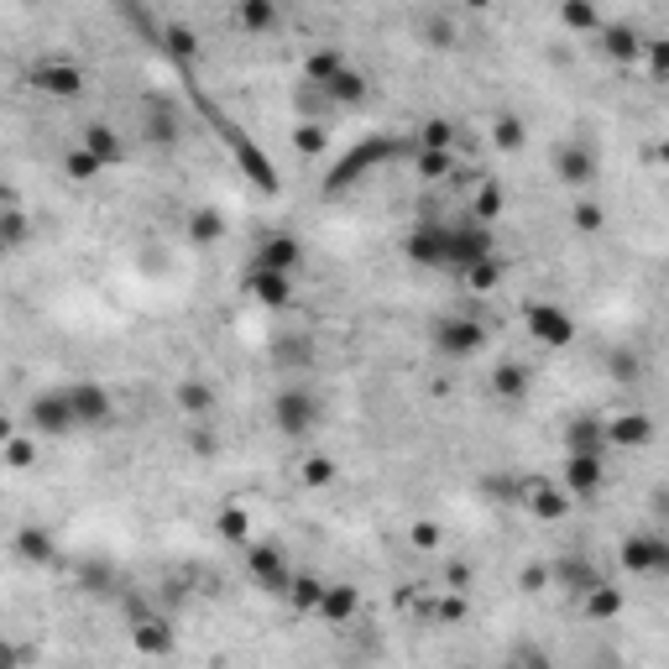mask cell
Wrapping results in <instances>:
<instances>
[{"instance_id":"6da1fadb","label":"cell","mask_w":669,"mask_h":669,"mask_svg":"<svg viewBox=\"0 0 669 669\" xmlns=\"http://www.w3.org/2000/svg\"><path fill=\"white\" fill-rule=\"evenodd\" d=\"M325 424V403H319V392L309 382H283L272 392V429L288 434V440H304Z\"/></svg>"},{"instance_id":"7a4b0ae2","label":"cell","mask_w":669,"mask_h":669,"mask_svg":"<svg viewBox=\"0 0 669 669\" xmlns=\"http://www.w3.org/2000/svg\"><path fill=\"white\" fill-rule=\"evenodd\" d=\"M487 257H497V236L487 220H460L445 230V272H466Z\"/></svg>"},{"instance_id":"3957f363","label":"cell","mask_w":669,"mask_h":669,"mask_svg":"<svg viewBox=\"0 0 669 669\" xmlns=\"http://www.w3.org/2000/svg\"><path fill=\"white\" fill-rule=\"evenodd\" d=\"M429 340H434L440 356H476L481 345H487V325L471 319V314H440L429 325Z\"/></svg>"},{"instance_id":"277c9868","label":"cell","mask_w":669,"mask_h":669,"mask_svg":"<svg viewBox=\"0 0 669 669\" xmlns=\"http://www.w3.org/2000/svg\"><path fill=\"white\" fill-rule=\"evenodd\" d=\"M68 408H74L79 429H110L115 424V398H110V387L95 382V377L68 382Z\"/></svg>"},{"instance_id":"5b68a950","label":"cell","mask_w":669,"mask_h":669,"mask_svg":"<svg viewBox=\"0 0 669 669\" xmlns=\"http://www.w3.org/2000/svg\"><path fill=\"white\" fill-rule=\"evenodd\" d=\"M27 424L37 434H48V440H63V434H74V408H68V387H42L37 398L27 403Z\"/></svg>"},{"instance_id":"8992f818","label":"cell","mask_w":669,"mask_h":669,"mask_svg":"<svg viewBox=\"0 0 669 669\" xmlns=\"http://www.w3.org/2000/svg\"><path fill=\"white\" fill-rule=\"evenodd\" d=\"M84 84H89V74L74 58H42L32 68V89H42V95H53V100H79Z\"/></svg>"},{"instance_id":"52a82bcc","label":"cell","mask_w":669,"mask_h":669,"mask_svg":"<svg viewBox=\"0 0 669 669\" xmlns=\"http://www.w3.org/2000/svg\"><path fill=\"white\" fill-rule=\"evenodd\" d=\"M246 575H251L262 591H288L293 565H288V555H283L278 544H251V539H246Z\"/></svg>"},{"instance_id":"ba28073f","label":"cell","mask_w":669,"mask_h":669,"mask_svg":"<svg viewBox=\"0 0 669 669\" xmlns=\"http://www.w3.org/2000/svg\"><path fill=\"white\" fill-rule=\"evenodd\" d=\"M246 293L257 298L262 309H288V304H293V272H278V267L251 262V267H246Z\"/></svg>"},{"instance_id":"9c48e42d","label":"cell","mask_w":669,"mask_h":669,"mask_svg":"<svg viewBox=\"0 0 669 669\" xmlns=\"http://www.w3.org/2000/svg\"><path fill=\"white\" fill-rule=\"evenodd\" d=\"M445 220H419L408 230V262H419V267H434V272H445Z\"/></svg>"},{"instance_id":"30bf717a","label":"cell","mask_w":669,"mask_h":669,"mask_svg":"<svg viewBox=\"0 0 669 669\" xmlns=\"http://www.w3.org/2000/svg\"><path fill=\"white\" fill-rule=\"evenodd\" d=\"M622 570H628V575H659V570H669V544L659 534H633L628 544H622Z\"/></svg>"},{"instance_id":"8fae6325","label":"cell","mask_w":669,"mask_h":669,"mask_svg":"<svg viewBox=\"0 0 669 669\" xmlns=\"http://www.w3.org/2000/svg\"><path fill=\"white\" fill-rule=\"evenodd\" d=\"M392 152H398L392 142H361V147H356L351 157H340V168H335V173L325 178V189H330V194H335V189H351V183H356V178H361L366 168H372V163H387Z\"/></svg>"},{"instance_id":"7c38bea8","label":"cell","mask_w":669,"mask_h":669,"mask_svg":"<svg viewBox=\"0 0 669 669\" xmlns=\"http://www.w3.org/2000/svg\"><path fill=\"white\" fill-rule=\"evenodd\" d=\"M528 330H534V340H544V345H570L575 340V319L560 309V304H528Z\"/></svg>"},{"instance_id":"4fadbf2b","label":"cell","mask_w":669,"mask_h":669,"mask_svg":"<svg viewBox=\"0 0 669 669\" xmlns=\"http://www.w3.org/2000/svg\"><path fill=\"white\" fill-rule=\"evenodd\" d=\"M565 492L570 497H596V492H602V450H570V460H565Z\"/></svg>"},{"instance_id":"5bb4252c","label":"cell","mask_w":669,"mask_h":669,"mask_svg":"<svg viewBox=\"0 0 669 669\" xmlns=\"http://www.w3.org/2000/svg\"><path fill=\"white\" fill-rule=\"evenodd\" d=\"M555 173L570 183V189H586V183L596 178V152L581 147V142H565V147L555 152Z\"/></svg>"},{"instance_id":"9a60e30c","label":"cell","mask_w":669,"mask_h":669,"mask_svg":"<svg viewBox=\"0 0 669 669\" xmlns=\"http://www.w3.org/2000/svg\"><path fill=\"white\" fill-rule=\"evenodd\" d=\"M79 147H84V152H95L105 168H115V163L126 157V142H121V131H115L110 121H89L84 136H79Z\"/></svg>"},{"instance_id":"2e32d148","label":"cell","mask_w":669,"mask_h":669,"mask_svg":"<svg viewBox=\"0 0 669 669\" xmlns=\"http://www.w3.org/2000/svg\"><path fill=\"white\" fill-rule=\"evenodd\" d=\"M319 95L335 100V105H361L366 95H372V89H366V74H356L351 63H340L335 74H330L325 84H319Z\"/></svg>"},{"instance_id":"e0dca14e","label":"cell","mask_w":669,"mask_h":669,"mask_svg":"<svg viewBox=\"0 0 669 669\" xmlns=\"http://www.w3.org/2000/svg\"><path fill=\"white\" fill-rule=\"evenodd\" d=\"M607 440L612 445H628V450H643V445H649L654 440V419H649V413H622V419H612L607 429Z\"/></svg>"},{"instance_id":"ac0fdd59","label":"cell","mask_w":669,"mask_h":669,"mask_svg":"<svg viewBox=\"0 0 669 669\" xmlns=\"http://www.w3.org/2000/svg\"><path fill=\"white\" fill-rule=\"evenodd\" d=\"M251 262H262V267H278V272H298V262H304V246H298L293 236H267L257 246V257Z\"/></svg>"},{"instance_id":"d6986e66","label":"cell","mask_w":669,"mask_h":669,"mask_svg":"<svg viewBox=\"0 0 669 669\" xmlns=\"http://www.w3.org/2000/svg\"><path fill=\"white\" fill-rule=\"evenodd\" d=\"M278 0H236V21L251 32V37H262V32H272L278 27Z\"/></svg>"},{"instance_id":"ffe728a7","label":"cell","mask_w":669,"mask_h":669,"mask_svg":"<svg viewBox=\"0 0 669 669\" xmlns=\"http://www.w3.org/2000/svg\"><path fill=\"white\" fill-rule=\"evenodd\" d=\"M16 555L27 560V565H48L53 560V534L48 528H37V523H27V528H16Z\"/></svg>"},{"instance_id":"44dd1931","label":"cell","mask_w":669,"mask_h":669,"mask_svg":"<svg viewBox=\"0 0 669 669\" xmlns=\"http://www.w3.org/2000/svg\"><path fill=\"white\" fill-rule=\"evenodd\" d=\"M356 607H361V596H356V586H325L319 591V617H330V622H351L356 617Z\"/></svg>"},{"instance_id":"7402d4cb","label":"cell","mask_w":669,"mask_h":669,"mask_svg":"<svg viewBox=\"0 0 669 669\" xmlns=\"http://www.w3.org/2000/svg\"><path fill=\"white\" fill-rule=\"evenodd\" d=\"M147 142H157V147L178 142V115L168 100H147Z\"/></svg>"},{"instance_id":"603a6c76","label":"cell","mask_w":669,"mask_h":669,"mask_svg":"<svg viewBox=\"0 0 669 669\" xmlns=\"http://www.w3.org/2000/svg\"><path fill=\"white\" fill-rule=\"evenodd\" d=\"M178 408L189 413V419H210L215 387H210V382H199V377H183V382H178Z\"/></svg>"},{"instance_id":"cb8c5ba5","label":"cell","mask_w":669,"mask_h":669,"mask_svg":"<svg viewBox=\"0 0 669 669\" xmlns=\"http://www.w3.org/2000/svg\"><path fill=\"white\" fill-rule=\"evenodd\" d=\"M602 48H607L612 63H633V58L643 53V37H638L633 27H607V32H602Z\"/></svg>"},{"instance_id":"d4e9b609","label":"cell","mask_w":669,"mask_h":669,"mask_svg":"<svg viewBox=\"0 0 669 669\" xmlns=\"http://www.w3.org/2000/svg\"><path fill=\"white\" fill-rule=\"evenodd\" d=\"M581 602H586V617H617L622 612V586H612V581H596L586 596H581Z\"/></svg>"},{"instance_id":"484cf974","label":"cell","mask_w":669,"mask_h":669,"mask_svg":"<svg viewBox=\"0 0 669 669\" xmlns=\"http://www.w3.org/2000/svg\"><path fill=\"white\" fill-rule=\"evenodd\" d=\"M413 168H419V178L440 183V178H450L455 157H450V147H419V152H413Z\"/></svg>"},{"instance_id":"4316f807","label":"cell","mask_w":669,"mask_h":669,"mask_svg":"<svg viewBox=\"0 0 669 669\" xmlns=\"http://www.w3.org/2000/svg\"><path fill=\"white\" fill-rule=\"evenodd\" d=\"M528 513H534V518H565V513H570V492H560V487H534V492H528Z\"/></svg>"},{"instance_id":"83f0119b","label":"cell","mask_w":669,"mask_h":669,"mask_svg":"<svg viewBox=\"0 0 669 669\" xmlns=\"http://www.w3.org/2000/svg\"><path fill=\"white\" fill-rule=\"evenodd\" d=\"M492 392H497V398H523V392H528V366L502 361L492 372Z\"/></svg>"},{"instance_id":"f1b7e54d","label":"cell","mask_w":669,"mask_h":669,"mask_svg":"<svg viewBox=\"0 0 669 669\" xmlns=\"http://www.w3.org/2000/svg\"><path fill=\"white\" fill-rule=\"evenodd\" d=\"M549 575H560V581H565V586H570L575 596H586V591H591L596 581H607V575L596 570V565H581V560H565L560 570H549Z\"/></svg>"},{"instance_id":"f546056e","label":"cell","mask_w":669,"mask_h":669,"mask_svg":"<svg viewBox=\"0 0 669 669\" xmlns=\"http://www.w3.org/2000/svg\"><path fill=\"white\" fill-rule=\"evenodd\" d=\"M27 236H32V220L21 215L16 204H0V241H6V251H16Z\"/></svg>"},{"instance_id":"4dcf8cb0","label":"cell","mask_w":669,"mask_h":669,"mask_svg":"<svg viewBox=\"0 0 669 669\" xmlns=\"http://www.w3.org/2000/svg\"><path fill=\"white\" fill-rule=\"evenodd\" d=\"M163 48H168L178 63H194V58H199V37H194V27H183V21H173V27L163 32Z\"/></svg>"},{"instance_id":"1f68e13d","label":"cell","mask_w":669,"mask_h":669,"mask_svg":"<svg viewBox=\"0 0 669 669\" xmlns=\"http://www.w3.org/2000/svg\"><path fill=\"white\" fill-rule=\"evenodd\" d=\"M220 236H225V220H220L215 210H194V215H189V241H194V246H215Z\"/></svg>"},{"instance_id":"d6a6232c","label":"cell","mask_w":669,"mask_h":669,"mask_svg":"<svg viewBox=\"0 0 669 669\" xmlns=\"http://www.w3.org/2000/svg\"><path fill=\"white\" fill-rule=\"evenodd\" d=\"M131 638H136V649H142V654H168L173 649V633L163 628V622H142V628H131Z\"/></svg>"},{"instance_id":"836d02e7","label":"cell","mask_w":669,"mask_h":669,"mask_svg":"<svg viewBox=\"0 0 669 669\" xmlns=\"http://www.w3.org/2000/svg\"><path fill=\"white\" fill-rule=\"evenodd\" d=\"M63 173H68V178H74V183H89V178H100V173H105V163H100V157H95V152H84V147H74V152H68V157H63Z\"/></svg>"},{"instance_id":"e575fe53","label":"cell","mask_w":669,"mask_h":669,"mask_svg":"<svg viewBox=\"0 0 669 669\" xmlns=\"http://www.w3.org/2000/svg\"><path fill=\"white\" fill-rule=\"evenodd\" d=\"M560 21L570 32H596V6L591 0H560Z\"/></svg>"},{"instance_id":"d590c367","label":"cell","mask_w":669,"mask_h":669,"mask_svg":"<svg viewBox=\"0 0 669 669\" xmlns=\"http://www.w3.org/2000/svg\"><path fill=\"white\" fill-rule=\"evenodd\" d=\"M345 63V53L340 48H319V53H309V63H304V74H309V84L319 89V84H325L330 74H335V68Z\"/></svg>"},{"instance_id":"8d00e7d4","label":"cell","mask_w":669,"mask_h":669,"mask_svg":"<svg viewBox=\"0 0 669 669\" xmlns=\"http://www.w3.org/2000/svg\"><path fill=\"white\" fill-rule=\"evenodd\" d=\"M424 48H434V53H450L455 48V21L450 16H429L424 21Z\"/></svg>"},{"instance_id":"74e56055","label":"cell","mask_w":669,"mask_h":669,"mask_svg":"<svg viewBox=\"0 0 669 669\" xmlns=\"http://www.w3.org/2000/svg\"><path fill=\"white\" fill-rule=\"evenodd\" d=\"M602 440H607V434H602V424H596V419H575L570 434H565L570 450H602Z\"/></svg>"},{"instance_id":"f35d334b","label":"cell","mask_w":669,"mask_h":669,"mask_svg":"<svg viewBox=\"0 0 669 669\" xmlns=\"http://www.w3.org/2000/svg\"><path fill=\"white\" fill-rule=\"evenodd\" d=\"M319 591H325V581H314V575H293V581H288V596H293L298 612H314L319 607Z\"/></svg>"},{"instance_id":"ab89813d","label":"cell","mask_w":669,"mask_h":669,"mask_svg":"<svg viewBox=\"0 0 669 669\" xmlns=\"http://www.w3.org/2000/svg\"><path fill=\"white\" fill-rule=\"evenodd\" d=\"M471 210H476L471 220H487V225H492V220L502 215V183H481L476 199H471Z\"/></svg>"},{"instance_id":"60d3db41","label":"cell","mask_w":669,"mask_h":669,"mask_svg":"<svg viewBox=\"0 0 669 669\" xmlns=\"http://www.w3.org/2000/svg\"><path fill=\"white\" fill-rule=\"evenodd\" d=\"M220 539H230V544L251 539V513H246V507H225V513H220Z\"/></svg>"},{"instance_id":"b9f144b4","label":"cell","mask_w":669,"mask_h":669,"mask_svg":"<svg viewBox=\"0 0 669 669\" xmlns=\"http://www.w3.org/2000/svg\"><path fill=\"white\" fill-rule=\"evenodd\" d=\"M523 121H518V115H497V126H492V142L502 147V152H518L523 147Z\"/></svg>"},{"instance_id":"7bdbcfd3","label":"cell","mask_w":669,"mask_h":669,"mask_svg":"<svg viewBox=\"0 0 669 669\" xmlns=\"http://www.w3.org/2000/svg\"><path fill=\"white\" fill-rule=\"evenodd\" d=\"M298 476H304L309 487H335V460L330 455H309L304 466H298Z\"/></svg>"},{"instance_id":"ee69618b","label":"cell","mask_w":669,"mask_h":669,"mask_svg":"<svg viewBox=\"0 0 669 669\" xmlns=\"http://www.w3.org/2000/svg\"><path fill=\"white\" fill-rule=\"evenodd\" d=\"M0 450H6V466H11V471H27V466H37V450H32V440H16V434H11V440L0 445Z\"/></svg>"},{"instance_id":"f6af8a7d","label":"cell","mask_w":669,"mask_h":669,"mask_svg":"<svg viewBox=\"0 0 669 669\" xmlns=\"http://www.w3.org/2000/svg\"><path fill=\"white\" fill-rule=\"evenodd\" d=\"M450 142H455V126H450V121H440V115H434V121H424L419 147H450Z\"/></svg>"},{"instance_id":"bcb514c9","label":"cell","mask_w":669,"mask_h":669,"mask_svg":"<svg viewBox=\"0 0 669 669\" xmlns=\"http://www.w3.org/2000/svg\"><path fill=\"white\" fill-rule=\"evenodd\" d=\"M460 278H466L471 288H492V283L502 278V267H497V257H487V262H476V267H466V272H460Z\"/></svg>"},{"instance_id":"7dc6e473","label":"cell","mask_w":669,"mask_h":669,"mask_svg":"<svg viewBox=\"0 0 669 669\" xmlns=\"http://www.w3.org/2000/svg\"><path fill=\"white\" fill-rule=\"evenodd\" d=\"M293 142H298V152H309V157H314V152H325L330 136L319 131V126H298V131H293Z\"/></svg>"},{"instance_id":"c3c4849f","label":"cell","mask_w":669,"mask_h":669,"mask_svg":"<svg viewBox=\"0 0 669 669\" xmlns=\"http://www.w3.org/2000/svg\"><path fill=\"white\" fill-rule=\"evenodd\" d=\"M575 230H602V210H596V204H575Z\"/></svg>"},{"instance_id":"681fc988","label":"cell","mask_w":669,"mask_h":669,"mask_svg":"<svg viewBox=\"0 0 669 669\" xmlns=\"http://www.w3.org/2000/svg\"><path fill=\"white\" fill-rule=\"evenodd\" d=\"M413 544L434 549V544H440V528H434V523H413Z\"/></svg>"},{"instance_id":"f907efd6","label":"cell","mask_w":669,"mask_h":669,"mask_svg":"<svg viewBox=\"0 0 669 669\" xmlns=\"http://www.w3.org/2000/svg\"><path fill=\"white\" fill-rule=\"evenodd\" d=\"M539 581H549V570H539V565L523 570V586H528V591H539Z\"/></svg>"},{"instance_id":"816d5d0a","label":"cell","mask_w":669,"mask_h":669,"mask_svg":"<svg viewBox=\"0 0 669 669\" xmlns=\"http://www.w3.org/2000/svg\"><path fill=\"white\" fill-rule=\"evenodd\" d=\"M460 6H466V11H492L497 0H460Z\"/></svg>"},{"instance_id":"f5cc1de1","label":"cell","mask_w":669,"mask_h":669,"mask_svg":"<svg viewBox=\"0 0 669 669\" xmlns=\"http://www.w3.org/2000/svg\"><path fill=\"white\" fill-rule=\"evenodd\" d=\"M11 434H16V429H11V419H6V413H0V445H6Z\"/></svg>"},{"instance_id":"db71d44e","label":"cell","mask_w":669,"mask_h":669,"mask_svg":"<svg viewBox=\"0 0 669 669\" xmlns=\"http://www.w3.org/2000/svg\"><path fill=\"white\" fill-rule=\"evenodd\" d=\"M0 204H11V194H6V189H0Z\"/></svg>"},{"instance_id":"11a10c76","label":"cell","mask_w":669,"mask_h":669,"mask_svg":"<svg viewBox=\"0 0 669 669\" xmlns=\"http://www.w3.org/2000/svg\"><path fill=\"white\" fill-rule=\"evenodd\" d=\"M0 257H6V241H0Z\"/></svg>"}]
</instances>
